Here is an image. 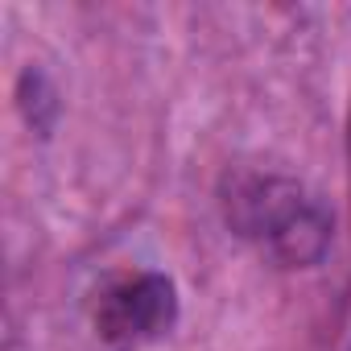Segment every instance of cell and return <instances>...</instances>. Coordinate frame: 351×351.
<instances>
[{
  "label": "cell",
  "mask_w": 351,
  "mask_h": 351,
  "mask_svg": "<svg viewBox=\"0 0 351 351\" xmlns=\"http://www.w3.org/2000/svg\"><path fill=\"white\" fill-rule=\"evenodd\" d=\"M228 219L289 269L318 265L330 244V215L289 178H240L228 195Z\"/></svg>",
  "instance_id": "1"
},
{
  "label": "cell",
  "mask_w": 351,
  "mask_h": 351,
  "mask_svg": "<svg viewBox=\"0 0 351 351\" xmlns=\"http://www.w3.org/2000/svg\"><path fill=\"white\" fill-rule=\"evenodd\" d=\"M178 318V289L161 273H141L120 285H112L99 298L95 326L116 347H136L157 335H165Z\"/></svg>",
  "instance_id": "2"
}]
</instances>
